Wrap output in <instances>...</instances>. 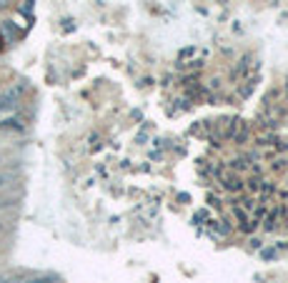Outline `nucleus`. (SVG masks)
<instances>
[{
	"label": "nucleus",
	"mask_w": 288,
	"mask_h": 283,
	"mask_svg": "<svg viewBox=\"0 0 288 283\" xmlns=\"http://www.w3.org/2000/svg\"><path fill=\"white\" fill-rule=\"evenodd\" d=\"M278 216H281V208H273V211L266 216V223H263L266 230H273V228H276V223H278Z\"/></svg>",
	"instance_id": "nucleus-3"
},
{
	"label": "nucleus",
	"mask_w": 288,
	"mask_h": 283,
	"mask_svg": "<svg viewBox=\"0 0 288 283\" xmlns=\"http://www.w3.org/2000/svg\"><path fill=\"white\" fill-rule=\"evenodd\" d=\"M235 203H241L238 208H243V211H253L256 208V200L253 198H241V200H235Z\"/></svg>",
	"instance_id": "nucleus-7"
},
{
	"label": "nucleus",
	"mask_w": 288,
	"mask_h": 283,
	"mask_svg": "<svg viewBox=\"0 0 288 283\" xmlns=\"http://www.w3.org/2000/svg\"><path fill=\"white\" fill-rule=\"evenodd\" d=\"M58 276H38V278H30L28 283H56Z\"/></svg>",
	"instance_id": "nucleus-8"
},
{
	"label": "nucleus",
	"mask_w": 288,
	"mask_h": 283,
	"mask_svg": "<svg viewBox=\"0 0 288 283\" xmlns=\"http://www.w3.org/2000/svg\"><path fill=\"white\" fill-rule=\"evenodd\" d=\"M260 183H263V181H260L258 175H256V178H251V181H248V188H251L253 193H258V191H260Z\"/></svg>",
	"instance_id": "nucleus-9"
},
{
	"label": "nucleus",
	"mask_w": 288,
	"mask_h": 283,
	"mask_svg": "<svg viewBox=\"0 0 288 283\" xmlns=\"http://www.w3.org/2000/svg\"><path fill=\"white\" fill-rule=\"evenodd\" d=\"M3 35H8L10 40H15V38L20 35V30L15 28V25H13L10 20H5V23H3ZM8 38H5V43H8Z\"/></svg>",
	"instance_id": "nucleus-4"
},
{
	"label": "nucleus",
	"mask_w": 288,
	"mask_h": 283,
	"mask_svg": "<svg viewBox=\"0 0 288 283\" xmlns=\"http://www.w3.org/2000/svg\"><path fill=\"white\" fill-rule=\"evenodd\" d=\"M5 48V35H3V30H0V50Z\"/></svg>",
	"instance_id": "nucleus-11"
},
{
	"label": "nucleus",
	"mask_w": 288,
	"mask_h": 283,
	"mask_svg": "<svg viewBox=\"0 0 288 283\" xmlns=\"http://www.w3.org/2000/svg\"><path fill=\"white\" fill-rule=\"evenodd\" d=\"M3 183H5V178H3V175H0V186H3Z\"/></svg>",
	"instance_id": "nucleus-13"
},
{
	"label": "nucleus",
	"mask_w": 288,
	"mask_h": 283,
	"mask_svg": "<svg viewBox=\"0 0 288 283\" xmlns=\"http://www.w3.org/2000/svg\"><path fill=\"white\" fill-rule=\"evenodd\" d=\"M286 246H288V243H286Z\"/></svg>",
	"instance_id": "nucleus-15"
},
{
	"label": "nucleus",
	"mask_w": 288,
	"mask_h": 283,
	"mask_svg": "<svg viewBox=\"0 0 288 283\" xmlns=\"http://www.w3.org/2000/svg\"><path fill=\"white\" fill-rule=\"evenodd\" d=\"M28 5H33V0H28Z\"/></svg>",
	"instance_id": "nucleus-14"
},
{
	"label": "nucleus",
	"mask_w": 288,
	"mask_h": 283,
	"mask_svg": "<svg viewBox=\"0 0 288 283\" xmlns=\"http://www.w3.org/2000/svg\"><path fill=\"white\" fill-rule=\"evenodd\" d=\"M183 56H193V48H183V50H180V58Z\"/></svg>",
	"instance_id": "nucleus-10"
},
{
	"label": "nucleus",
	"mask_w": 288,
	"mask_h": 283,
	"mask_svg": "<svg viewBox=\"0 0 288 283\" xmlns=\"http://www.w3.org/2000/svg\"><path fill=\"white\" fill-rule=\"evenodd\" d=\"M251 161H253L251 156H241V158L230 161V168H235V170H246V168H248V163H251Z\"/></svg>",
	"instance_id": "nucleus-5"
},
{
	"label": "nucleus",
	"mask_w": 288,
	"mask_h": 283,
	"mask_svg": "<svg viewBox=\"0 0 288 283\" xmlns=\"http://www.w3.org/2000/svg\"><path fill=\"white\" fill-rule=\"evenodd\" d=\"M221 186L230 191V193H241L243 191V181L235 173H221Z\"/></svg>",
	"instance_id": "nucleus-1"
},
{
	"label": "nucleus",
	"mask_w": 288,
	"mask_h": 283,
	"mask_svg": "<svg viewBox=\"0 0 288 283\" xmlns=\"http://www.w3.org/2000/svg\"><path fill=\"white\" fill-rule=\"evenodd\" d=\"M3 8H8V0H0V10H3Z\"/></svg>",
	"instance_id": "nucleus-12"
},
{
	"label": "nucleus",
	"mask_w": 288,
	"mask_h": 283,
	"mask_svg": "<svg viewBox=\"0 0 288 283\" xmlns=\"http://www.w3.org/2000/svg\"><path fill=\"white\" fill-rule=\"evenodd\" d=\"M248 60H251V58H248V56H243V60L238 63V68L233 70V81H235V78H241V75L246 73V68H248Z\"/></svg>",
	"instance_id": "nucleus-6"
},
{
	"label": "nucleus",
	"mask_w": 288,
	"mask_h": 283,
	"mask_svg": "<svg viewBox=\"0 0 288 283\" xmlns=\"http://www.w3.org/2000/svg\"><path fill=\"white\" fill-rule=\"evenodd\" d=\"M0 131H15V133H20V131H25V125H23L20 118L10 115V118H3L0 120Z\"/></svg>",
	"instance_id": "nucleus-2"
}]
</instances>
